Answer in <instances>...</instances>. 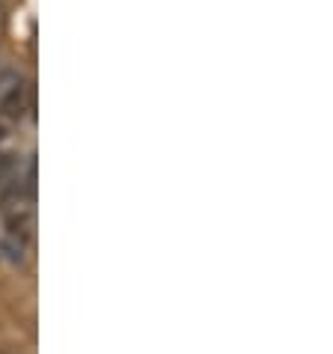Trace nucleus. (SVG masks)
<instances>
[{"instance_id":"nucleus-1","label":"nucleus","mask_w":333,"mask_h":354,"mask_svg":"<svg viewBox=\"0 0 333 354\" xmlns=\"http://www.w3.org/2000/svg\"><path fill=\"white\" fill-rule=\"evenodd\" d=\"M30 104H33V86L27 77H21L18 72L0 75V116L18 122L27 116Z\"/></svg>"},{"instance_id":"nucleus-2","label":"nucleus","mask_w":333,"mask_h":354,"mask_svg":"<svg viewBox=\"0 0 333 354\" xmlns=\"http://www.w3.org/2000/svg\"><path fill=\"white\" fill-rule=\"evenodd\" d=\"M6 235L24 248V244L30 241V235H33V214L27 212V209L9 212V218H6Z\"/></svg>"},{"instance_id":"nucleus-3","label":"nucleus","mask_w":333,"mask_h":354,"mask_svg":"<svg viewBox=\"0 0 333 354\" xmlns=\"http://www.w3.org/2000/svg\"><path fill=\"white\" fill-rule=\"evenodd\" d=\"M0 12H3V9H0Z\"/></svg>"}]
</instances>
